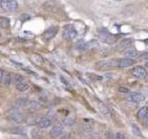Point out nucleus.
Listing matches in <instances>:
<instances>
[{
  "label": "nucleus",
  "mask_w": 148,
  "mask_h": 139,
  "mask_svg": "<svg viewBox=\"0 0 148 139\" xmlns=\"http://www.w3.org/2000/svg\"><path fill=\"white\" fill-rule=\"evenodd\" d=\"M2 1H3V0H0V5H1V3H2Z\"/></svg>",
  "instance_id": "nucleus-35"
},
{
  "label": "nucleus",
  "mask_w": 148,
  "mask_h": 139,
  "mask_svg": "<svg viewBox=\"0 0 148 139\" xmlns=\"http://www.w3.org/2000/svg\"><path fill=\"white\" fill-rule=\"evenodd\" d=\"M0 27L2 29H9L10 28V20L7 17H0Z\"/></svg>",
  "instance_id": "nucleus-13"
},
{
  "label": "nucleus",
  "mask_w": 148,
  "mask_h": 139,
  "mask_svg": "<svg viewBox=\"0 0 148 139\" xmlns=\"http://www.w3.org/2000/svg\"><path fill=\"white\" fill-rule=\"evenodd\" d=\"M124 56L126 58H136L138 56V52H137V50H135V49L128 48L124 52Z\"/></svg>",
  "instance_id": "nucleus-15"
},
{
  "label": "nucleus",
  "mask_w": 148,
  "mask_h": 139,
  "mask_svg": "<svg viewBox=\"0 0 148 139\" xmlns=\"http://www.w3.org/2000/svg\"><path fill=\"white\" fill-rule=\"evenodd\" d=\"M145 43H146V44H148V39H146V40H145Z\"/></svg>",
  "instance_id": "nucleus-33"
},
{
  "label": "nucleus",
  "mask_w": 148,
  "mask_h": 139,
  "mask_svg": "<svg viewBox=\"0 0 148 139\" xmlns=\"http://www.w3.org/2000/svg\"><path fill=\"white\" fill-rule=\"evenodd\" d=\"M16 88L21 92H25L29 89V85L25 82V81H21V82H18L15 83Z\"/></svg>",
  "instance_id": "nucleus-14"
},
{
  "label": "nucleus",
  "mask_w": 148,
  "mask_h": 139,
  "mask_svg": "<svg viewBox=\"0 0 148 139\" xmlns=\"http://www.w3.org/2000/svg\"><path fill=\"white\" fill-rule=\"evenodd\" d=\"M104 138L105 139H115V134L112 131H106L104 133Z\"/></svg>",
  "instance_id": "nucleus-23"
},
{
  "label": "nucleus",
  "mask_w": 148,
  "mask_h": 139,
  "mask_svg": "<svg viewBox=\"0 0 148 139\" xmlns=\"http://www.w3.org/2000/svg\"><path fill=\"white\" fill-rule=\"evenodd\" d=\"M75 47L78 50H84L87 47V44L83 40H79L75 44Z\"/></svg>",
  "instance_id": "nucleus-21"
},
{
  "label": "nucleus",
  "mask_w": 148,
  "mask_h": 139,
  "mask_svg": "<svg viewBox=\"0 0 148 139\" xmlns=\"http://www.w3.org/2000/svg\"><path fill=\"white\" fill-rule=\"evenodd\" d=\"M58 32V27H56V26L55 27L54 26L53 27H50L46 31L44 32V34H43V35H42V37H43L45 40L49 41V40L54 38V37L57 35Z\"/></svg>",
  "instance_id": "nucleus-6"
},
{
  "label": "nucleus",
  "mask_w": 148,
  "mask_h": 139,
  "mask_svg": "<svg viewBox=\"0 0 148 139\" xmlns=\"http://www.w3.org/2000/svg\"><path fill=\"white\" fill-rule=\"evenodd\" d=\"M145 124L148 126V114L146 115V117H145Z\"/></svg>",
  "instance_id": "nucleus-32"
},
{
  "label": "nucleus",
  "mask_w": 148,
  "mask_h": 139,
  "mask_svg": "<svg viewBox=\"0 0 148 139\" xmlns=\"http://www.w3.org/2000/svg\"><path fill=\"white\" fill-rule=\"evenodd\" d=\"M29 106H30V108L32 109H40L42 108V104L40 103L39 101H37V100H32L31 101L30 103H29Z\"/></svg>",
  "instance_id": "nucleus-19"
},
{
  "label": "nucleus",
  "mask_w": 148,
  "mask_h": 139,
  "mask_svg": "<svg viewBox=\"0 0 148 139\" xmlns=\"http://www.w3.org/2000/svg\"><path fill=\"white\" fill-rule=\"evenodd\" d=\"M99 109L101 110V112L105 114V115H108L109 112H108V109L106 108V107L103 104V103H99Z\"/></svg>",
  "instance_id": "nucleus-24"
},
{
  "label": "nucleus",
  "mask_w": 148,
  "mask_h": 139,
  "mask_svg": "<svg viewBox=\"0 0 148 139\" xmlns=\"http://www.w3.org/2000/svg\"><path fill=\"white\" fill-rule=\"evenodd\" d=\"M15 103H16L17 108H24V107H26L28 104H29V102H28L27 98H24V97H21V98H18L16 100Z\"/></svg>",
  "instance_id": "nucleus-17"
},
{
  "label": "nucleus",
  "mask_w": 148,
  "mask_h": 139,
  "mask_svg": "<svg viewBox=\"0 0 148 139\" xmlns=\"http://www.w3.org/2000/svg\"><path fill=\"white\" fill-rule=\"evenodd\" d=\"M63 130H64L63 126H61V125H56V126H54L52 129H51L50 136L54 138L59 137L63 133Z\"/></svg>",
  "instance_id": "nucleus-10"
},
{
  "label": "nucleus",
  "mask_w": 148,
  "mask_h": 139,
  "mask_svg": "<svg viewBox=\"0 0 148 139\" xmlns=\"http://www.w3.org/2000/svg\"><path fill=\"white\" fill-rule=\"evenodd\" d=\"M148 113V108L147 107H143L140 109L138 110L137 112V118L140 119V120H143L146 117V115Z\"/></svg>",
  "instance_id": "nucleus-16"
},
{
  "label": "nucleus",
  "mask_w": 148,
  "mask_h": 139,
  "mask_svg": "<svg viewBox=\"0 0 148 139\" xmlns=\"http://www.w3.org/2000/svg\"><path fill=\"white\" fill-rule=\"evenodd\" d=\"M98 36L102 42H104V43L108 44V45H112L116 43L119 38L118 35L111 34L110 32L106 30L105 28H102V29L98 30Z\"/></svg>",
  "instance_id": "nucleus-1"
},
{
  "label": "nucleus",
  "mask_w": 148,
  "mask_h": 139,
  "mask_svg": "<svg viewBox=\"0 0 148 139\" xmlns=\"http://www.w3.org/2000/svg\"><path fill=\"white\" fill-rule=\"evenodd\" d=\"M37 122H38V119L35 115H32L30 117H28L26 119V123L28 125H34V124H37Z\"/></svg>",
  "instance_id": "nucleus-20"
},
{
  "label": "nucleus",
  "mask_w": 148,
  "mask_h": 139,
  "mask_svg": "<svg viewBox=\"0 0 148 139\" xmlns=\"http://www.w3.org/2000/svg\"><path fill=\"white\" fill-rule=\"evenodd\" d=\"M128 100L132 102H135V103H140V102L145 100V96L139 92H132L130 93L128 96Z\"/></svg>",
  "instance_id": "nucleus-5"
},
{
  "label": "nucleus",
  "mask_w": 148,
  "mask_h": 139,
  "mask_svg": "<svg viewBox=\"0 0 148 139\" xmlns=\"http://www.w3.org/2000/svg\"><path fill=\"white\" fill-rule=\"evenodd\" d=\"M117 1H121V0H117Z\"/></svg>",
  "instance_id": "nucleus-36"
},
{
  "label": "nucleus",
  "mask_w": 148,
  "mask_h": 139,
  "mask_svg": "<svg viewBox=\"0 0 148 139\" xmlns=\"http://www.w3.org/2000/svg\"><path fill=\"white\" fill-rule=\"evenodd\" d=\"M11 81H12L11 74L9 73V72H6V71H4L3 78H2V83H3L4 85L8 86V85H10Z\"/></svg>",
  "instance_id": "nucleus-12"
},
{
  "label": "nucleus",
  "mask_w": 148,
  "mask_h": 139,
  "mask_svg": "<svg viewBox=\"0 0 148 139\" xmlns=\"http://www.w3.org/2000/svg\"><path fill=\"white\" fill-rule=\"evenodd\" d=\"M0 53H1V51H0Z\"/></svg>",
  "instance_id": "nucleus-38"
},
{
  "label": "nucleus",
  "mask_w": 148,
  "mask_h": 139,
  "mask_svg": "<svg viewBox=\"0 0 148 139\" xmlns=\"http://www.w3.org/2000/svg\"><path fill=\"white\" fill-rule=\"evenodd\" d=\"M0 36H1V32H0Z\"/></svg>",
  "instance_id": "nucleus-37"
},
{
  "label": "nucleus",
  "mask_w": 148,
  "mask_h": 139,
  "mask_svg": "<svg viewBox=\"0 0 148 139\" xmlns=\"http://www.w3.org/2000/svg\"><path fill=\"white\" fill-rule=\"evenodd\" d=\"M51 124H52V120L48 117H42L38 119V122H37V125H38V127L41 129L48 128L49 126H51Z\"/></svg>",
  "instance_id": "nucleus-9"
},
{
  "label": "nucleus",
  "mask_w": 148,
  "mask_h": 139,
  "mask_svg": "<svg viewBox=\"0 0 148 139\" xmlns=\"http://www.w3.org/2000/svg\"><path fill=\"white\" fill-rule=\"evenodd\" d=\"M31 60L34 64L38 65V66H41V65L44 63V58L39 54H32Z\"/></svg>",
  "instance_id": "nucleus-11"
},
{
  "label": "nucleus",
  "mask_w": 148,
  "mask_h": 139,
  "mask_svg": "<svg viewBox=\"0 0 148 139\" xmlns=\"http://www.w3.org/2000/svg\"><path fill=\"white\" fill-rule=\"evenodd\" d=\"M11 132L13 133H16V134H25V131H23V129L22 128H20V127H15V128H13L11 129Z\"/></svg>",
  "instance_id": "nucleus-25"
},
{
  "label": "nucleus",
  "mask_w": 148,
  "mask_h": 139,
  "mask_svg": "<svg viewBox=\"0 0 148 139\" xmlns=\"http://www.w3.org/2000/svg\"><path fill=\"white\" fill-rule=\"evenodd\" d=\"M12 139H14V138H12Z\"/></svg>",
  "instance_id": "nucleus-39"
},
{
  "label": "nucleus",
  "mask_w": 148,
  "mask_h": 139,
  "mask_svg": "<svg viewBox=\"0 0 148 139\" xmlns=\"http://www.w3.org/2000/svg\"><path fill=\"white\" fill-rule=\"evenodd\" d=\"M0 7L7 12H13L18 9V2L16 0H3Z\"/></svg>",
  "instance_id": "nucleus-4"
},
{
  "label": "nucleus",
  "mask_w": 148,
  "mask_h": 139,
  "mask_svg": "<svg viewBox=\"0 0 148 139\" xmlns=\"http://www.w3.org/2000/svg\"><path fill=\"white\" fill-rule=\"evenodd\" d=\"M119 91L120 93H130V90L128 89L127 87H123V86H120L119 88Z\"/></svg>",
  "instance_id": "nucleus-29"
},
{
  "label": "nucleus",
  "mask_w": 148,
  "mask_h": 139,
  "mask_svg": "<svg viewBox=\"0 0 148 139\" xmlns=\"http://www.w3.org/2000/svg\"><path fill=\"white\" fill-rule=\"evenodd\" d=\"M30 19H31V17H30L29 14H22V15L20 17V20L21 21H26L28 20H30Z\"/></svg>",
  "instance_id": "nucleus-26"
},
{
  "label": "nucleus",
  "mask_w": 148,
  "mask_h": 139,
  "mask_svg": "<svg viewBox=\"0 0 148 139\" xmlns=\"http://www.w3.org/2000/svg\"><path fill=\"white\" fill-rule=\"evenodd\" d=\"M145 66H146V68H148V62H146V64H145Z\"/></svg>",
  "instance_id": "nucleus-34"
},
{
  "label": "nucleus",
  "mask_w": 148,
  "mask_h": 139,
  "mask_svg": "<svg viewBox=\"0 0 148 139\" xmlns=\"http://www.w3.org/2000/svg\"><path fill=\"white\" fill-rule=\"evenodd\" d=\"M141 58H143V59H148V52H145L141 55Z\"/></svg>",
  "instance_id": "nucleus-30"
},
{
  "label": "nucleus",
  "mask_w": 148,
  "mask_h": 139,
  "mask_svg": "<svg viewBox=\"0 0 148 139\" xmlns=\"http://www.w3.org/2000/svg\"><path fill=\"white\" fill-rule=\"evenodd\" d=\"M77 31L75 29V27L71 24H68L64 27L63 29V32H62V35H63V38L67 41H71L73 39H75L77 37Z\"/></svg>",
  "instance_id": "nucleus-3"
},
{
  "label": "nucleus",
  "mask_w": 148,
  "mask_h": 139,
  "mask_svg": "<svg viewBox=\"0 0 148 139\" xmlns=\"http://www.w3.org/2000/svg\"><path fill=\"white\" fill-rule=\"evenodd\" d=\"M132 73L134 77H136L138 79H145L147 76V71L141 66H138L132 69Z\"/></svg>",
  "instance_id": "nucleus-7"
},
{
  "label": "nucleus",
  "mask_w": 148,
  "mask_h": 139,
  "mask_svg": "<svg viewBox=\"0 0 148 139\" xmlns=\"http://www.w3.org/2000/svg\"><path fill=\"white\" fill-rule=\"evenodd\" d=\"M132 39H130V38H127V39H123L121 41V43H120V48H123V49H126V48H129L131 47V45L132 44Z\"/></svg>",
  "instance_id": "nucleus-18"
},
{
  "label": "nucleus",
  "mask_w": 148,
  "mask_h": 139,
  "mask_svg": "<svg viewBox=\"0 0 148 139\" xmlns=\"http://www.w3.org/2000/svg\"><path fill=\"white\" fill-rule=\"evenodd\" d=\"M115 139H126V136L123 133H117L115 136Z\"/></svg>",
  "instance_id": "nucleus-27"
},
{
  "label": "nucleus",
  "mask_w": 148,
  "mask_h": 139,
  "mask_svg": "<svg viewBox=\"0 0 148 139\" xmlns=\"http://www.w3.org/2000/svg\"><path fill=\"white\" fill-rule=\"evenodd\" d=\"M8 118L16 123H21L24 120V115L20 108H12L8 111Z\"/></svg>",
  "instance_id": "nucleus-2"
},
{
  "label": "nucleus",
  "mask_w": 148,
  "mask_h": 139,
  "mask_svg": "<svg viewBox=\"0 0 148 139\" xmlns=\"http://www.w3.org/2000/svg\"><path fill=\"white\" fill-rule=\"evenodd\" d=\"M64 123L68 125V126H71V125L74 123V120L73 119H66L64 120Z\"/></svg>",
  "instance_id": "nucleus-28"
},
{
  "label": "nucleus",
  "mask_w": 148,
  "mask_h": 139,
  "mask_svg": "<svg viewBox=\"0 0 148 139\" xmlns=\"http://www.w3.org/2000/svg\"><path fill=\"white\" fill-rule=\"evenodd\" d=\"M135 63V61L132 58H120L119 59V61L117 65L119 68H127V67H131Z\"/></svg>",
  "instance_id": "nucleus-8"
},
{
  "label": "nucleus",
  "mask_w": 148,
  "mask_h": 139,
  "mask_svg": "<svg viewBox=\"0 0 148 139\" xmlns=\"http://www.w3.org/2000/svg\"><path fill=\"white\" fill-rule=\"evenodd\" d=\"M132 133L135 134L136 136H140L142 137L143 136V134H142V132H141V130L138 128V126H136L135 124H132Z\"/></svg>",
  "instance_id": "nucleus-22"
},
{
  "label": "nucleus",
  "mask_w": 148,
  "mask_h": 139,
  "mask_svg": "<svg viewBox=\"0 0 148 139\" xmlns=\"http://www.w3.org/2000/svg\"><path fill=\"white\" fill-rule=\"evenodd\" d=\"M3 74H4V71H2V70H0V83H2Z\"/></svg>",
  "instance_id": "nucleus-31"
}]
</instances>
